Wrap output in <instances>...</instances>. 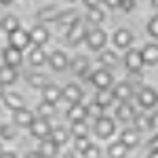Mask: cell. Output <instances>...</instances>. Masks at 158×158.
<instances>
[{"label":"cell","mask_w":158,"mask_h":158,"mask_svg":"<svg viewBox=\"0 0 158 158\" xmlns=\"http://www.w3.org/2000/svg\"><path fill=\"white\" fill-rule=\"evenodd\" d=\"M82 38H86L85 23L76 19V21H72V25H70V30H68V42H70L72 47H78V44L82 42Z\"/></svg>","instance_id":"cell-1"},{"label":"cell","mask_w":158,"mask_h":158,"mask_svg":"<svg viewBox=\"0 0 158 158\" xmlns=\"http://www.w3.org/2000/svg\"><path fill=\"white\" fill-rule=\"evenodd\" d=\"M137 99H139V106L143 110H152V108H156V103H158V93L154 89H150V86H143L139 91Z\"/></svg>","instance_id":"cell-2"},{"label":"cell","mask_w":158,"mask_h":158,"mask_svg":"<svg viewBox=\"0 0 158 158\" xmlns=\"http://www.w3.org/2000/svg\"><path fill=\"white\" fill-rule=\"evenodd\" d=\"M114 129H116V124H114V120H112V118L101 116V118H97V120H95V133H97L101 139L112 137V135H114Z\"/></svg>","instance_id":"cell-3"},{"label":"cell","mask_w":158,"mask_h":158,"mask_svg":"<svg viewBox=\"0 0 158 158\" xmlns=\"http://www.w3.org/2000/svg\"><path fill=\"white\" fill-rule=\"evenodd\" d=\"M30 42H32V38H30V32H23L21 27L9 34V44H11V47H15V49H19V51H23L25 47L30 44Z\"/></svg>","instance_id":"cell-4"},{"label":"cell","mask_w":158,"mask_h":158,"mask_svg":"<svg viewBox=\"0 0 158 158\" xmlns=\"http://www.w3.org/2000/svg\"><path fill=\"white\" fill-rule=\"evenodd\" d=\"M143 63H146V61H143V55H141V51L131 49L129 53H127V55H124V65H127V70H129V72H139Z\"/></svg>","instance_id":"cell-5"},{"label":"cell","mask_w":158,"mask_h":158,"mask_svg":"<svg viewBox=\"0 0 158 158\" xmlns=\"http://www.w3.org/2000/svg\"><path fill=\"white\" fill-rule=\"evenodd\" d=\"M51 124L47 118H38V120L32 122V127H30V133L34 135L36 139H47V137H51Z\"/></svg>","instance_id":"cell-6"},{"label":"cell","mask_w":158,"mask_h":158,"mask_svg":"<svg viewBox=\"0 0 158 158\" xmlns=\"http://www.w3.org/2000/svg\"><path fill=\"white\" fill-rule=\"evenodd\" d=\"M86 44L91 47L93 51H99L106 47V42H108V36H106V32L103 30H91L89 34H86Z\"/></svg>","instance_id":"cell-7"},{"label":"cell","mask_w":158,"mask_h":158,"mask_svg":"<svg viewBox=\"0 0 158 158\" xmlns=\"http://www.w3.org/2000/svg\"><path fill=\"white\" fill-rule=\"evenodd\" d=\"M34 120H36L34 112H30V110H25V108L15 110V114H13V124L15 127H32Z\"/></svg>","instance_id":"cell-8"},{"label":"cell","mask_w":158,"mask_h":158,"mask_svg":"<svg viewBox=\"0 0 158 158\" xmlns=\"http://www.w3.org/2000/svg\"><path fill=\"white\" fill-rule=\"evenodd\" d=\"M61 99H65L70 106L80 103V99H82V89L78 85H68L65 89H61Z\"/></svg>","instance_id":"cell-9"},{"label":"cell","mask_w":158,"mask_h":158,"mask_svg":"<svg viewBox=\"0 0 158 158\" xmlns=\"http://www.w3.org/2000/svg\"><path fill=\"white\" fill-rule=\"evenodd\" d=\"M2 61H4L6 65L19 68V65H21V61H23V55H21V51H19V49H15V47H9V49L2 51Z\"/></svg>","instance_id":"cell-10"},{"label":"cell","mask_w":158,"mask_h":158,"mask_svg":"<svg viewBox=\"0 0 158 158\" xmlns=\"http://www.w3.org/2000/svg\"><path fill=\"white\" fill-rule=\"evenodd\" d=\"M49 65L55 70V72H63V70L68 68V55H65L63 51H55V53H51Z\"/></svg>","instance_id":"cell-11"},{"label":"cell","mask_w":158,"mask_h":158,"mask_svg":"<svg viewBox=\"0 0 158 158\" xmlns=\"http://www.w3.org/2000/svg\"><path fill=\"white\" fill-rule=\"evenodd\" d=\"M91 82L97 86V89H110V85H112V74L108 70H97V72L91 76Z\"/></svg>","instance_id":"cell-12"},{"label":"cell","mask_w":158,"mask_h":158,"mask_svg":"<svg viewBox=\"0 0 158 158\" xmlns=\"http://www.w3.org/2000/svg\"><path fill=\"white\" fill-rule=\"evenodd\" d=\"M38 152L42 154V158H55L57 154H59V143H55L51 137H47V139H42Z\"/></svg>","instance_id":"cell-13"},{"label":"cell","mask_w":158,"mask_h":158,"mask_svg":"<svg viewBox=\"0 0 158 158\" xmlns=\"http://www.w3.org/2000/svg\"><path fill=\"white\" fill-rule=\"evenodd\" d=\"M30 38H32V42H34L36 47H42V44L49 40V30H47L44 25H34V27L30 30Z\"/></svg>","instance_id":"cell-14"},{"label":"cell","mask_w":158,"mask_h":158,"mask_svg":"<svg viewBox=\"0 0 158 158\" xmlns=\"http://www.w3.org/2000/svg\"><path fill=\"white\" fill-rule=\"evenodd\" d=\"M116 118L120 122H129L135 118V108L129 103V101H120V106L116 108Z\"/></svg>","instance_id":"cell-15"},{"label":"cell","mask_w":158,"mask_h":158,"mask_svg":"<svg viewBox=\"0 0 158 158\" xmlns=\"http://www.w3.org/2000/svg\"><path fill=\"white\" fill-rule=\"evenodd\" d=\"M89 112H86V106H80V103H74L68 110V120L70 122H78V120H86Z\"/></svg>","instance_id":"cell-16"},{"label":"cell","mask_w":158,"mask_h":158,"mask_svg":"<svg viewBox=\"0 0 158 158\" xmlns=\"http://www.w3.org/2000/svg\"><path fill=\"white\" fill-rule=\"evenodd\" d=\"M114 42H116L118 49H129L131 42H133V34H131L129 30H118V32L114 34Z\"/></svg>","instance_id":"cell-17"},{"label":"cell","mask_w":158,"mask_h":158,"mask_svg":"<svg viewBox=\"0 0 158 158\" xmlns=\"http://www.w3.org/2000/svg\"><path fill=\"white\" fill-rule=\"evenodd\" d=\"M139 131L137 129H127V131H122L120 133V141L124 143L127 148H137L139 146Z\"/></svg>","instance_id":"cell-18"},{"label":"cell","mask_w":158,"mask_h":158,"mask_svg":"<svg viewBox=\"0 0 158 158\" xmlns=\"http://www.w3.org/2000/svg\"><path fill=\"white\" fill-rule=\"evenodd\" d=\"M42 97H44V101H49V103H57L61 99V89L57 85H47L44 89H42Z\"/></svg>","instance_id":"cell-19"},{"label":"cell","mask_w":158,"mask_h":158,"mask_svg":"<svg viewBox=\"0 0 158 158\" xmlns=\"http://www.w3.org/2000/svg\"><path fill=\"white\" fill-rule=\"evenodd\" d=\"M114 97L118 99V101H129V99L133 97V86L129 85V82H120L114 89Z\"/></svg>","instance_id":"cell-20"},{"label":"cell","mask_w":158,"mask_h":158,"mask_svg":"<svg viewBox=\"0 0 158 158\" xmlns=\"http://www.w3.org/2000/svg\"><path fill=\"white\" fill-rule=\"evenodd\" d=\"M15 80H17V72H15V68L4 63V65L0 68V82H2V85H13Z\"/></svg>","instance_id":"cell-21"},{"label":"cell","mask_w":158,"mask_h":158,"mask_svg":"<svg viewBox=\"0 0 158 158\" xmlns=\"http://www.w3.org/2000/svg\"><path fill=\"white\" fill-rule=\"evenodd\" d=\"M141 55H143V61L148 65L158 63V44H146L143 51H141Z\"/></svg>","instance_id":"cell-22"},{"label":"cell","mask_w":158,"mask_h":158,"mask_svg":"<svg viewBox=\"0 0 158 158\" xmlns=\"http://www.w3.org/2000/svg\"><path fill=\"white\" fill-rule=\"evenodd\" d=\"M97 101L99 106H103V108H108V106H112L114 101H116V97H114V91H110V89H99L97 93Z\"/></svg>","instance_id":"cell-23"},{"label":"cell","mask_w":158,"mask_h":158,"mask_svg":"<svg viewBox=\"0 0 158 158\" xmlns=\"http://www.w3.org/2000/svg\"><path fill=\"white\" fill-rule=\"evenodd\" d=\"M70 68H72L74 74H78V76H82V78H86V68H89V61H86V57H76V59L70 63Z\"/></svg>","instance_id":"cell-24"},{"label":"cell","mask_w":158,"mask_h":158,"mask_svg":"<svg viewBox=\"0 0 158 158\" xmlns=\"http://www.w3.org/2000/svg\"><path fill=\"white\" fill-rule=\"evenodd\" d=\"M4 106L15 112V110L23 108V99H21V95H17V93H6L4 95Z\"/></svg>","instance_id":"cell-25"},{"label":"cell","mask_w":158,"mask_h":158,"mask_svg":"<svg viewBox=\"0 0 158 158\" xmlns=\"http://www.w3.org/2000/svg\"><path fill=\"white\" fill-rule=\"evenodd\" d=\"M133 122H135V129H137V131H148V129L154 127V124H152V118L146 116V114H135Z\"/></svg>","instance_id":"cell-26"},{"label":"cell","mask_w":158,"mask_h":158,"mask_svg":"<svg viewBox=\"0 0 158 158\" xmlns=\"http://www.w3.org/2000/svg\"><path fill=\"white\" fill-rule=\"evenodd\" d=\"M127 150H129V148L124 146L122 141H116V143H112V146L108 148V156L110 158H124L127 156Z\"/></svg>","instance_id":"cell-27"},{"label":"cell","mask_w":158,"mask_h":158,"mask_svg":"<svg viewBox=\"0 0 158 158\" xmlns=\"http://www.w3.org/2000/svg\"><path fill=\"white\" fill-rule=\"evenodd\" d=\"M0 27L4 30V32H15V30H19V19L17 17H13V15H6L2 21H0Z\"/></svg>","instance_id":"cell-28"},{"label":"cell","mask_w":158,"mask_h":158,"mask_svg":"<svg viewBox=\"0 0 158 158\" xmlns=\"http://www.w3.org/2000/svg\"><path fill=\"white\" fill-rule=\"evenodd\" d=\"M51 139L55 141V143H59V146H63L68 139H70V133L63 129V127H57V129H53L51 131Z\"/></svg>","instance_id":"cell-29"},{"label":"cell","mask_w":158,"mask_h":158,"mask_svg":"<svg viewBox=\"0 0 158 158\" xmlns=\"http://www.w3.org/2000/svg\"><path fill=\"white\" fill-rule=\"evenodd\" d=\"M27 82H30V86H34V89H44V86L49 85L47 76H42V74H30L27 76Z\"/></svg>","instance_id":"cell-30"},{"label":"cell","mask_w":158,"mask_h":158,"mask_svg":"<svg viewBox=\"0 0 158 158\" xmlns=\"http://www.w3.org/2000/svg\"><path fill=\"white\" fill-rule=\"evenodd\" d=\"M44 61H49V59H47L44 51L40 49V47H36V49L30 53V63H32V65H36V68H38V65H42Z\"/></svg>","instance_id":"cell-31"},{"label":"cell","mask_w":158,"mask_h":158,"mask_svg":"<svg viewBox=\"0 0 158 158\" xmlns=\"http://www.w3.org/2000/svg\"><path fill=\"white\" fill-rule=\"evenodd\" d=\"M86 21L89 23H101L103 21V11L99 9V6H93V9H89V13H86Z\"/></svg>","instance_id":"cell-32"},{"label":"cell","mask_w":158,"mask_h":158,"mask_svg":"<svg viewBox=\"0 0 158 158\" xmlns=\"http://www.w3.org/2000/svg\"><path fill=\"white\" fill-rule=\"evenodd\" d=\"M72 135L74 137H89V127H86L85 120L72 122Z\"/></svg>","instance_id":"cell-33"},{"label":"cell","mask_w":158,"mask_h":158,"mask_svg":"<svg viewBox=\"0 0 158 158\" xmlns=\"http://www.w3.org/2000/svg\"><path fill=\"white\" fill-rule=\"evenodd\" d=\"M38 114H40V118H51V116H55V106L49 101H42L38 106Z\"/></svg>","instance_id":"cell-34"},{"label":"cell","mask_w":158,"mask_h":158,"mask_svg":"<svg viewBox=\"0 0 158 158\" xmlns=\"http://www.w3.org/2000/svg\"><path fill=\"white\" fill-rule=\"evenodd\" d=\"M99 61H101L103 65H116V63H118V55H116L114 51H103V53L99 55Z\"/></svg>","instance_id":"cell-35"},{"label":"cell","mask_w":158,"mask_h":158,"mask_svg":"<svg viewBox=\"0 0 158 158\" xmlns=\"http://www.w3.org/2000/svg\"><path fill=\"white\" fill-rule=\"evenodd\" d=\"M103 110H106V108H103V106H99L97 101H95V103H91V106H86V112H89V116H93L95 120L103 116Z\"/></svg>","instance_id":"cell-36"},{"label":"cell","mask_w":158,"mask_h":158,"mask_svg":"<svg viewBox=\"0 0 158 158\" xmlns=\"http://www.w3.org/2000/svg\"><path fill=\"white\" fill-rule=\"evenodd\" d=\"M0 135H2V139L11 141V139H15L17 131H15V127H0Z\"/></svg>","instance_id":"cell-37"},{"label":"cell","mask_w":158,"mask_h":158,"mask_svg":"<svg viewBox=\"0 0 158 158\" xmlns=\"http://www.w3.org/2000/svg\"><path fill=\"white\" fill-rule=\"evenodd\" d=\"M131 86H137V85H141L143 82V74L141 72H129V80H127Z\"/></svg>","instance_id":"cell-38"},{"label":"cell","mask_w":158,"mask_h":158,"mask_svg":"<svg viewBox=\"0 0 158 158\" xmlns=\"http://www.w3.org/2000/svg\"><path fill=\"white\" fill-rule=\"evenodd\" d=\"M148 34L152 38H158V15L150 19V23H148Z\"/></svg>","instance_id":"cell-39"},{"label":"cell","mask_w":158,"mask_h":158,"mask_svg":"<svg viewBox=\"0 0 158 158\" xmlns=\"http://www.w3.org/2000/svg\"><path fill=\"white\" fill-rule=\"evenodd\" d=\"M82 154H85V158H101V150H99L97 146H93V143H91Z\"/></svg>","instance_id":"cell-40"},{"label":"cell","mask_w":158,"mask_h":158,"mask_svg":"<svg viewBox=\"0 0 158 158\" xmlns=\"http://www.w3.org/2000/svg\"><path fill=\"white\" fill-rule=\"evenodd\" d=\"M89 146H91L89 137H76V150H78V152H85Z\"/></svg>","instance_id":"cell-41"},{"label":"cell","mask_w":158,"mask_h":158,"mask_svg":"<svg viewBox=\"0 0 158 158\" xmlns=\"http://www.w3.org/2000/svg\"><path fill=\"white\" fill-rule=\"evenodd\" d=\"M120 9H122V11H127V13L133 11V9H135V0H120Z\"/></svg>","instance_id":"cell-42"},{"label":"cell","mask_w":158,"mask_h":158,"mask_svg":"<svg viewBox=\"0 0 158 158\" xmlns=\"http://www.w3.org/2000/svg\"><path fill=\"white\" fill-rule=\"evenodd\" d=\"M106 4H108L110 9H116V6H120V0H103Z\"/></svg>","instance_id":"cell-43"},{"label":"cell","mask_w":158,"mask_h":158,"mask_svg":"<svg viewBox=\"0 0 158 158\" xmlns=\"http://www.w3.org/2000/svg\"><path fill=\"white\" fill-rule=\"evenodd\" d=\"M99 2H101V0H85V4L89 6V9H93V6H99Z\"/></svg>","instance_id":"cell-44"},{"label":"cell","mask_w":158,"mask_h":158,"mask_svg":"<svg viewBox=\"0 0 158 158\" xmlns=\"http://www.w3.org/2000/svg\"><path fill=\"white\" fill-rule=\"evenodd\" d=\"M150 146H152V150H158V133L154 135V139L150 141Z\"/></svg>","instance_id":"cell-45"},{"label":"cell","mask_w":158,"mask_h":158,"mask_svg":"<svg viewBox=\"0 0 158 158\" xmlns=\"http://www.w3.org/2000/svg\"><path fill=\"white\" fill-rule=\"evenodd\" d=\"M25 158H42V154H40V152H30Z\"/></svg>","instance_id":"cell-46"},{"label":"cell","mask_w":158,"mask_h":158,"mask_svg":"<svg viewBox=\"0 0 158 158\" xmlns=\"http://www.w3.org/2000/svg\"><path fill=\"white\" fill-rule=\"evenodd\" d=\"M0 158H15V154H13V152H2Z\"/></svg>","instance_id":"cell-47"},{"label":"cell","mask_w":158,"mask_h":158,"mask_svg":"<svg viewBox=\"0 0 158 158\" xmlns=\"http://www.w3.org/2000/svg\"><path fill=\"white\" fill-rule=\"evenodd\" d=\"M152 124H156V127H158V112L154 114V116H152Z\"/></svg>","instance_id":"cell-48"},{"label":"cell","mask_w":158,"mask_h":158,"mask_svg":"<svg viewBox=\"0 0 158 158\" xmlns=\"http://www.w3.org/2000/svg\"><path fill=\"white\" fill-rule=\"evenodd\" d=\"M2 86H4V85H2V82H0V99H4V95H6V93H4V89H2Z\"/></svg>","instance_id":"cell-49"},{"label":"cell","mask_w":158,"mask_h":158,"mask_svg":"<svg viewBox=\"0 0 158 158\" xmlns=\"http://www.w3.org/2000/svg\"><path fill=\"white\" fill-rule=\"evenodd\" d=\"M148 158H158V150H154V152H152V154H150Z\"/></svg>","instance_id":"cell-50"},{"label":"cell","mask_w":158,"mask_h":158,"mask_svg":"<svg viewBox=\"0 0 158 158\" xmlns=\"http://www.w3.org/2000/svg\"><path fill=\"white\" fill-rule=\"evenodd\" d=\"M152 4H154V9H158V0H152Z\"/></svg>","instance_id":"cell-51"},{"label":"cell","mask_w":158,"mask_h":158,"mask_svg":"<svg viewBox=\"0 0 158 158\" xmlns=\"http://www.w3.org/2000/svg\"><path fill=\"white\" fill-rule=\"evenodd\" d=\"M0 2H2V4H9V2H13V0H0Z\"/></svg>","instance_id":"cell-52"},{"label":"cell","mask_w":158,"mask_h":158,"mask_svg":"<svg viewBox=\"0 0 158 158\" xmlns=\"http://www.w3.org/2000/svg\"><path fill=\"white\" fill-rule=\"evenodd\" d=\"M0 154H2V146H0Z\"/></svg>","instance_id":"cell-53"}]
</instances>
